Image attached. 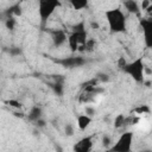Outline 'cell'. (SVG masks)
I'll use <instances>...</instances> for the list:
<instances>
[{
	"instance_id": "19",
	"label": "cell",
	"mask_w": 152,
	"mask_h": 152,
	"mask_svg": "<svg viewBox=\"0 0 152 152\" xmlns=\"http://www.w3.org/2000/svg\"><path fill=\"white\" fill-rule=\"evenodd\" d=\"M151 6H152V5H151V1H150V0H142L140 8H141V10H147V8L151 7Z\"/></svg>"
},
{
	"instance_id": "9",
	"label": "cell",
	"mask_w": 152,
	"mask_h": 152,
	"mask_svg": "<svg viewBox=\"0 0 152 152\" xmlns=\"http://www.w3.org/2000/svg\"><path fill=\"white\" fill-rule=\"evenodd\" d=\"M124 6H125L127 12L133 13V14H139V12L141 11L139 4L135 0H125L124 1Z\"/></svg>"
},
{
	"instance_id": "4",
	"label": "cell",
	"mask_w": 152,
	"mask_h": 152,
	"mask_svg": "<svg viewBox=\"0 0 152 152\" xmlns=\"http://www.w3.org/2000/svg\"><path fill=\"white\" fill-rule=\"evenodd\" d=\"M59 0H39V15L43 20H46L58 7Z\"/></svg>"
},
{
	"instance_id": "15",
	"label": "cell",
	"mask_w": 152,
	"mask_h": 152,
	"mask_svg": "<svg viewBox=\"0 0 152 152\" xmlns=\"http://www.w3.org/2000/svg\"><path fill=\"white\" fill-rule=\"evenodd\" d=\"M64 131H65V134H66L68 137H71V135H74V133H75V128H74V125H71V124H66V125H65V128H64Z\"/></svg>"
},
{
	"instance_id": "7",
	"label": "cell",
	"mask_w": 152,
	"mask_h": 152,
	"mask_svg": "<svg viewBox=\"0 0 152 152\" xmlns=\"http://www.w3.org/2000/svg\"><path fill=\"white\" fill-rule=\"evenodd\" d=\"M52 43L55 46H62L63 44L66 43V39H68V36L64 31L62 30H56L52 32Z\"/></svg>"
},
{
	"instance_id": "18",
	"label": "cell",
	"mask_w": 152,
	"mask_h": 152,
	"mask_svg": "<svg viewBox=\"0 0 152 152\" xmlns=\"http://www.w3.org/2000/svg\"><path fill=\"white\" fill-rule=\"evenodd\" d=\"M8 104L12 106V107H14V108H20L21 107V103L19 101H17V100H10L8 101Z\"/></svg>"
},
{
	"instance_id": "11",
	"label": "cell",
	"mask_w": 152,
	"mask_h": 152,
	"mask_svg": "<svg viewBox=\"0 0 152 152\" xmlns=\"http://www.w3.org/2000/svg\"><path fill=\"white\" fill-rule=\"evenodd\" d=\"M88 1L89 0H69L70 5L72 6L74 10L76 11H81L83 8H86L88 6Z\"/></svg>"
},
{
	"instance_id": "17",
	"label": "cell",
	"mask_w": 152,
	"mask_h": 152,
	"mask_svg": "<svg viewBox=\"0 0 152 152\" xmlns=\"http://www.w3.org/2000/svg\"><path fill=\"white\" fill-rule=\"evenodd\" d=\"M113 141H112V138L109 137V135H103V138H102V144H103V146L104 147H109V145L112 144Z\"/></svg>"
},
{
	"instance_id": "5",
	"label": "cell",
	"mask_w": 152,
	"mask_h": 152,
	"mask_svg": "<svg viewBox=\"0 0 152 152\" xmlns=\"http://www.w3.org/2000/svg\"><path fill=\"white\" fill-rule=\"evenodd\" d=\"M133 142V133L132 132H125L120 135V138L118 139L116 144L112 147L113 151H121V152H126L131 150Z\"/></svg>"
},
{
	"instance_id": "3",
	"label": "cell",
	"mask_w": 152,
	"mask_h": 152,
	"mask_svg": "<svg viewBox=\"0 0 152 152\" xmlns=\"http://www.w3.org/2000/svg\"><path fill=\"white\" fill-rule=\"evenodd\" d=\"M87 40V32L83 28H76L66 39V43L72 52L77 51L80 46H82Z\"/></svg>"
},
{
	"instance_id": "12",
	"label": "cell",
	"mask_w": 152,
	"mask_h": 152,
	"mask_svg": "<svg viewBox=\"0 0 152 152\" xmlns=\"http://www.w3.org/2000/svg\"><path fill=\"white\" fill-rule=\"evenodd\" d=\"M40 114H42V110L39 107H33L31 110H30V114H28V118L31 120H38L40 118Z\"/></svg>"
},
{
	"instance_id": "1",
	"label": "cell",
	"mask_w": 152,
	"mask_h": 152,
	"mask_svg": "<svg viewBox=\"0 0 152 152\" xmlns=\"http://www.w3.org/2000/svg\"><path fill=\"white\" fill-rule=\"evenodd\" d=\"M109 28L114 33H120L126 30V15L121 8H113L104 12Z\"/></svg>"
},
{
	"instance_id": "16",
	"label": "cell",
	"mask_w": 152,
	"mask_h": 152,
	"mask_svg": "<svg viewBox=\"0 0 152 152\" xmlns=\"http://www.w3.org/2000/svg\"><path fill=\"white\" fill-rule=\"evenodd\" d=\"M84 113L87 114V115H89V116H94L95 114H96V109L95 108H93V107H90V106H87L86 107V109H84Z\"/></svg>"
},
{
	"instance_id": "10",
	"label": "cell",
	"mask_w": 152,
	"mask_h": 152,
	"mask_svg": "<svg viewBox=\"0 0 152 152\" xmlns=\"http://www.w3.org/2000/svg\"><path fill=\"white\" fill-rule=\"evenodd\" d=\"M83 62H84V61H83L81 57H71V58H66V59L63 61V63H64L66 66H69V68H71V66H78V65H81Z\"/></svg>"
},
{
	"instance_id": "13",
	"label": "cell",
	"mask_w": 152,
	"mask_h": 152,
	"mask_svg": "<svg viewBox=\"0 0 152 152\" xmlns=\"http://www.w3.org/2000/svg\"><path fill=\"white\" fill-rule=\"evenodd\" d=\"M126 118L124 116V114H119V115H116L115 116V119H114V127L115 128H120V127H122L126 122Z\"/></svg>"
},
{
	"instance_id": "2",
	"label": "cell",
	"mask_w": 152,
	"mask_h": 152,
	"mask_svg": "<svg viewBox=\"0 0 152 152\" xmlns=\"http://www.w3.org/2000/svg\"><path fill=\"white\" fill-rule=\"evenodd\" d=\"M122 69L125 72L132 76L133 80H135L137 82L144 81V63L141 58H138L132 63H127Z\"/></svg>"
},
{
	"instance_id": "6",
	"label": "cell",
	"mask_w": 152,
	"mask_h": 152,
	"mask_svg": "<svg viewBox=\"0 0 152 152\" xmlns=\"http://www.w3.org/2000/svg\"><path fill=\"white\" fill-rule=\"evenodd\" d=\"M93 147V141H91V137H86L83 139H81L74 147L75 151H80V152H88L90 151Z\"/></svg>"
},
{
	"instance_id": "21",
	"label": "cell",
	"mask_w": 152,
	"mask_h": 152,
	"mask_svg": "<svg viewBox=\"0 0 152 152\" xmlns=\"http://www.w3.org/2000/svg\"><path fill=\"white\" fill-rule=\"evenodd\" d=\"M126 64H127V62H126V59H125V58H124V57L121 56V57L119 58V61H118V66L122 69V68H124V66H125Z\"/></svg>"
},
{
	"instance_id": "8",
	"label": "cell",
	"mask_w": 152,
	"mask_h": 152,
	"mask_svg": "<svg viewBox=\"0 0 152 152\" xmlns=\"http://www.w3.org/2000/svg\"><path fill=\"white\" fill-rule=\"evenodd\" d=\"M91 121H93V118L89 116V115H87L86 113L84 114H80L77 116V126H78V128L81 131H86L90 126Z\"/></svg>"
},
{
	"instance_id": "14",
	"label": "cell",
	"mask_w": 152,
	"mask_h": 152,
	"mask_svg": "<svg viewBox=\"0 0 152 152\" xmlns=\"http://www.w3.org/2000/svg\"><path fill=\"white\" fill-rule=\"evenodd\" d=\"M134 112L138 114V115H144V114H150V107L148 106H146V104H144V106H140V107H137L135 109H134Z\"/></svg>"
},
{
	"instance_id": "20",
	"label": "cell",
	"mask_w": 152,
	"mask_h": 152,
	"mask_svg": "<svg viewBox=\"0 0 152 152\" xmlns=\"http://www.w3.org/2000/svg\"><path fill=\"white\" fill-rule=\"evenodd\" d=\"M14 25H15V20H14L13 18H8L7 21H6V26H7L8 28H13Z\"/></svg>"
}]
</instances>
